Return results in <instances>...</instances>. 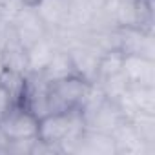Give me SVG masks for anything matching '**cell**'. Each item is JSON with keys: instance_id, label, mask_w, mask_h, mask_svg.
I'll return each mask as SVG.
<instances>
[{"instance_id": "6da1fadb", "label": "cell", "mask_w": 155, "mask_h": 155, "mask_svg": "<svg viewBox=\"0 0 155 155\" xmlns=\"http://www.w3.org/2000/svg\"><path fill=\"white\" fill-rule=\"evenodd\" d=\"M84 130L86 122L81 108L48 113L38 120V139L46 144L58 148L60 153L73 151L75 142L79 140Z\"/></svg>"}, {"instance_id": "7a4b0ae2", "label": "cell", "mask_w": 155, "mask_h": 155, "mask_svg": "<svg viewBox=\"0 0 155 155\" xmlns=\"http://www.w3.org/2000/svg\"><path fill=\"white\" fill-rule=\"evenodd\" d=\"M91 86L93 84L79 73L64 77V79H58V81H53V82H48V90H46L48 113L81 108L84 104Z\"/></svg>"}, {"instance_id": "3957f363", "label": "cell", "mask_w": 155, "mask_h": 155, "mask_svg": "<svg viewBox=\"0 0 155 155\" xmlns=\"http://www.w3.org/2000/svg\"><path fill=\"white\" fill-rule=\"evenodd\" d=\"M38 117L22 102L11 104L0 120V133L8 142H31L38 139Z\"/></svg>"}, {"instance_id": "277c9868", "label": "cell", "mask_w": 155, "mask_h": 155, "mask_svg": "<svg viewBox=\"0 0 155 155\" xmlns=\"http://www.w3.org/2000/svg\"><path fill=\"white\" fill-rule=\"evenodd\" d=\"M9 26L13 28L18 40L26 46V49L49 35V29L38 18L35 9L29 6H20L18 9H15V15L9 20Z\"/></svg>"}, {"instance_id": "5b68a950", "label": "cell", "mask_w": 155, "mask_h": 155, "mask_svg": "<svg viewBox=\"0 0 155 155\" xmlns=\"http://www.w3.org/2000/svg\"><path fill=\"white\" fill-rule=\"evenodd\" d=\"M31 8L49 31L73 26V0H38Z\"/></svg>"}, {"instance_id": "8992f818", "label": "cell", "mask_w": 155, "mask_h": 155, "mask_svg": "<svg viewBox=\"0 0 155 155\" xmlns=\"http://www.w3.org/2000/svg\"><path fill=\"white\" fill-rule=\"evenodd\" d=\"M117 49L124 55H140L148 58H155L153 46V31H146L140 28H115Z\"/></svg>"}, {"instance_id": "52a82bcc", "label": "cell", "mask_w": 155, "mask_h": 155, "mask_svg": "<svg viewBox=\"0 0 155 155\" xmlns=\"http://www.w3.org/2000/svg\"><path fill=\"white\" fill-rule=\"evenodd\" d=\"M122 77L128 86H155V60L140 55H124Z\"/></svg>"}, {"instance_id": "ba28073f", "label": "cell", "mask_w": 155, "mask_h": 155, "mask_svg": "<svg viewBox=\"0 0 155 155\" xmlns=\"http://www.w3.org/2000/svg\"><path fill=\"white\" fill-rule=\"evenodd\" d=\"M75 153H104V155H111L117 153L115 148V140L111 137V133H104V131H97V130H84L82 135L79 137V140L73 146Z\"/></svg>"}, {"instance_id": "9c48e42d", "label": "cell", "mask_w": 155, "mask_h": 155, "mask_svg": "<svg viewBox=\"0 0 155 155\" xmlns=\"http://www.w3.org/2000/svg\"><path fill=\"white\" fill-rule=\"evenodd\" d=\"M40 73H42V77L48 82H53V81L64 79V77H69V75H77L79 71H77V68L73 64V58H71L68 48L57 46L51 60L48 62V66Z\"/></svg>"}, {"instance_id": "30bf717a", "label": "cell", "mask_w": 155, "mask_h": 155, "mask_svg": "<svg viewBox=\"0 0 155 155\" xmlns=\"http://www.w3.org/2000/svg\"><path fill=\"white\" fill-rule=\"evenodd\" d=\"M55 49H57V44L49 38V35L42 40L35 42L31 48H28V73L29 71L40 73L51 60Z\"/></svg>"}, {"instance_id": "8fae6325", "label": "cell", "mask_w": 155, "mask_h": 155, "mask_svg": "<svg viewBox=\"0 0 155 155\" xmlns=\"http://www.w3.org/2000/svg\"><path fill=\"white\" fill-rule=\"evenodd\" d=\"M26 75L28 73H18V71L0 68V84H2L8 90V93L11 95L13 104L22 101L24 88H26Z\"/></svg>"}, {"instance_id": "7c38bea8", "label": "cell", "mask_w": 155, "mask_h": 155, "mask_svg": "<svg viewBox=\"0 0 155 155\" xmlns=\"http://www.w3.org/2000/svg\"><path fill=\"white\" fill-rule=\"evenodd\" d=\"M11 104H13L11 95L8 93V90L2 84H0V120H2V117L6 115V111L11 108Z\"/></svg>"}, {"instance_id": "4fadbf2b", "label": "cell", "mask_w": 155, "mask_h": 155, "mask_svg": "<svg viewBox=\"0 0 155 155\" xmlns=\"http://www.w3.org/2000/svg\"><path fill=\"white\" fill-rule=\"evenodd\" d=\"M8 15H9V8L0 2V26L8 22Z\"/></svg>"}, {"instance_id": "5bb4252c", "label": "cell", "mask_w": 155, "mask_h": 155, "mask_svg": "<svg viewBox=\"0 0 155 155\" xmlns=\"http://www.w3.org/2000/svg\"><path fill=\"white\" fill-rule=\"evenodd\" d=\"M17 2H18L20 6H29V8H31V6H35V4L38 2V0H17Z\"/></svg>"}]
</instances>
